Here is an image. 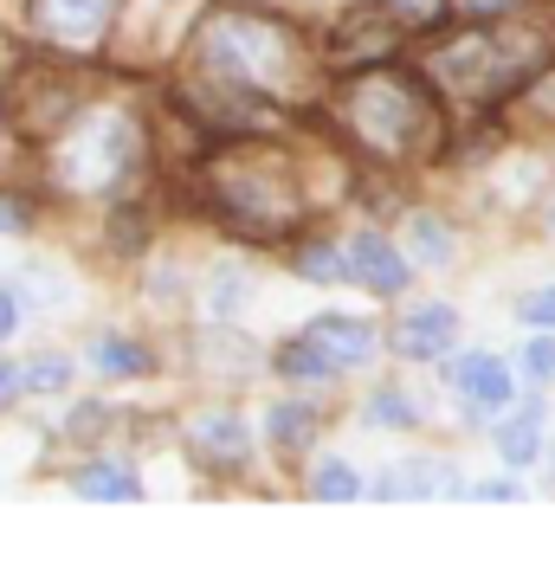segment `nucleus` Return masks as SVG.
I'll list each match as a JSON object with an SVG mask.
<instances>
[{"label": "nucleus", "instance_id": "20e7f679", "mask_svg": "<svg viewBox=\"0 0 555 561\" xmlns=\"http://www.w3.org/2000/svg\"><path fill=\"white\" fill-rule=\"evenodd\" d=\"M207 181H214V214L233 232L272 239L284 226H297V214H304V187L278 169L272 156H252V162L246 156H220L207 169Z\"/></svg>", "mask_w": 555, "mask_h": 561}, {"label": "nucleus", "instance_id": "2eb2a0df", "mask_svg": "<svg viewBox=\"0 0 555 561\" xmlns=\"http://www.w3.org/2000/svg\"><path fill=\"white\" fill-rule=\"evenodd\" d=\"M265 439H272L284 458L310 451L317 446V407H304V400H272V407H265Z\"/></svg>", "mask_w": 555, "mask_h": 561}, {"label": "nucleus", "instance_id": "412c9836", "mask_svg": "<svg viewBox=\"0 0 555 561\" xmlns=\"http://www.w3.org/2000/svg\"><path fill=\"white\" fill-rule=\"evenodd\" d=\"M369 420L407 433V426H420V407H414V393H400V388H375L369 393Z\"/></svg>", "mask_w": 555, "mask_h": 561}, {"label": "nucleus", "instance_id": "39448f33", "mask_svg": "<svg viewBox=\"0 0 555 561\" xmlns=\"http://www.w3.org/2000/svg\"><path fill=\"white\" fill-rule=\"evenodd\" d=\"M445 388H452V400L465 407V420H498V413H510L517 400H523V381H517V368L503 362V355H491V348H452L445 355Z\"/></svg>", "mask_w": 555, "mask_h": 561}, {"label": "nucleus", "instance_id": "a878e982", "mask_svg": "<svg viewBox=\"0 0 555 561\" xmlns=\"http://www.w3.org/2000/svg\"><path fill=\"white\" fill-rule=\"evenodd\" d=\"M239 297H246L239 272H220V284H207V317H233V310H239Z\"/></svg>", "mask_w": 555, "mask_h": 561}, {"label": "nucleus", "instance_id": "ddd939ff", "mask_svg": "<svg viewBox=\"0 0 555 561\" xmlns=\"http://www.w3.org/2000/svg\"><path fill=\"white\" fill-rule=\"evenodd\" d=\"M71 491H78V497H98V504H143V497H149L143 478H136L129 465H111V458H91V465L71 478Z\"/></svg>", "mask_w": 555, "mask_h": 561}, {"label": "nucleus", "instance_id": "423d86ee", "mask_svg": "<svg viewBox=\"0 0 555 561\" xmlns=\"http://www.w3.org/2000/svg\"><path fill=\"white\" fill-rule=\"evenodd\" d=\"M458 330H465V317L440 297H427V304H407V317L388 330V348L400 362H445L458 348Z\"/></svg>", "mask_w": 555, "mask_h": 561}, {"label": "nucleus", "instance_id": "1a4fd4ad", "mask_svg": "<svg viewBox=\"0 0 555 561\" xmlns=\"http://www.w3.org/2000/svg\"><path fill=\"white\" fill-rule=\"evenodd\" d=\"M188 439H194V451H201L207 465H220V471H239V465L252 458V446H259V433H252L239 413H226V407L194 413V420H188Z\"/></svg>", "mask_w": 555, "mask_h": 561}, {"label": "nucleus", "instance_id": "dca6fc26", "mask_svg": "<svg viewBox=\"0 0 555 561\" xmlns=\"http://www.w3.org/2000/svg\"><path fill=\"white\" fill-rule=\"evenodd\" d=\"M407 259H414V265H433V272H440V265H452V259H458L452 226L433 220V214H414V220H407Z\"/></svg>", "mask_w": 555, "mask_h": 561}, {"label": "nucleus", "instance_id": "6ab92c4d", "mask_svg": "<svg viewBox=\"0 0 555 561\" xmlns=\"http://www.w3.org/2000/svg\"><path fill=\"white\" fill-rule=\"evenodd\" d=\"M20 388L39 393V400L65 393V388H71V355H33V362L20 368Z\"/></svg>", "mask_w": 555, "mask_h": 561}, {"label": "nucleus", "instance_id": "7c9ffc66", "mask_svg": "<svg viewBox=\"0 0 555 561\" xmlns=\"http://www.w3.org/2000/svg\"><path fill=\"white\" fill-rule=\"evenodd\" d=\"M20 368H13V362H7V355H0V413H7V407H13V400H20Z\"/></svg>", "mask_w": 555, "mask_h": 561}, {"label": "nucleus", "instance_id": "b1692460", "mask_svg": "<svg viewBox=\"0 0 555 561\" xmlns=\"http://www.w3.org/2000/svg\"><path fill=\"white\" fill-rule=\"evenodd\" d=\"M458 497H472V504H523V484H517V478H478V484H465Z\"/></svg>", "mask_w": 555, "mask_h": 561}, {"label": "nucleus", "instance_id": "bb28decb", "mask_svg": "<svg viewBox=\"0 0 555 561\" xmlns=\"http://www.w3.org/2000/svg\"><path fill=\"white\" fill-rule=\"evenodd\" d=\"M33 226V201L26 194H0V239H20Z\"/></svg>", "mask_w": 555, "mask_h": 561}, {"label": "nucleus", "instance_id": "2f4dec72", "mask_svg": "<svg viewBox=\"0 0 555 561\" xmlns=\"http://www.w3.org/2000/svg\"><path fill=\"white\" fill-rule=\"evenodd\" d=\"M550 226H555V207H550Z\"/></svg>", "mask_w": 555, "mask_h": 561}, {"label": "nucleus", "instance_id": "393cba45", "mask_svg": "<svg viewBox=\"0 0 555 561\" xmlns=\"http://www.w3.org/2000/svg\"><path fill=\"white\" fill-rule=\"evenodd\" d=\"M382 7H388V20H400V26H433L452 0H382Z\"/></svg>", "mask_w": 555, "mask_h": 561}, {"label": "nucleus", "instance_id": "9b49d317", "mask_svg": "<svg viewBox=\"0 0 555 561\" xmlns=\"http://www.w3.org/2000/svg\"><path fill=\"white\" fill-rule=\"evenodd\" d=\"M304 336L324 342V355H330L336 368H369L382 355V330L369 317H310Z\"/></svg>", "mask_w": 555, "mask_h": 561}, {"label": "nucleus", "instance_id": "f03ea898", "mask_svg": "<svg viewBox=\"0 0 555 561\" xmlns=\"http://www.w3.org/2000/svg\"><path fill=\"white\" fill-rule=\"evenodd\" d=\"M46 162L65 194H116L143 169V129L123 111H71L53 129Z\"/></svg>", "mask_w": 555, "mask_h": 561}, {"label": "nucleus", "instance_id": "c85d7f7f", "mask_svg": "<svg viewBox=\"0 0 555 561\" xmlns=\"http://www.w3.org/2000/svg\"><path fill=\"white\" fill-rule=\"evenodd\" d=\"M510 7H517V0H452V13H458V20H478V26H485V20H503Z\"/></svg>", "mask_w": 555, "mask_h": 561}, {"label": "nucleus", "instance_id": "7ed1b4c3", "mask_svg": "<svg viewBox=\"0 0 555 561\" xmlns=\"http://www.w3.org/2000/svg\"><path fill=\"white\" fill-rule=\"evenodd\" d=\"M336 116H342V129H349L369 156H382V162L414 156L420 136L433 129V104H427V91H420L414 78H400V71H382V65L342 84Z\"/></svg>", "mask_w": 555, "mask_h": 561}, {"label": "nucleus", "instance_id": "aec40b11", "mask_svg": "<svg viewBox=\"0 0 555 561\" xmlns=\"http://www.w3.org/2000/svg\"><path fill=\"white\" fill-rule=\"evenodd\" d=\"M517 375L530 388H550L555 381V330H530V342L517 348Z\"/></svg>", "mask_w": 555, "mask_h": 561}, {"label": "nucleus", "instance_id": "cd10ccee", "mask_svg": "<svg viewBox=\"0 0 555 561\" xmlns=\"http://www.w3.org/2000/svg\"><path fill=\"white\" fill-rule=\"evenodd\" d=\"M104 426H111V407H98V400H91V407H78V413H71V439H98V433H104Z\"/></svg>", "mask_w": 555, "mask_h": 561}, {"label": "nucleus", "instance_id": "0eeeda50", "mask_svg": "<svg viewBox=\"0 0 555 561\" xmlns=\"http://www.w3.org/2000/svg\"><path fill=\"white\" fill-rule=\"evenodd\" d=\"M349 284H362V290H375V297H407V284H414V259H407V245H394L388 232H355L349 239Z\"/></svg>", "mask_w": 555, "mask_h": 561}, {"label": "nucleus", "instance_id": "4be33fe9", "mask_svg": "<svg viewBox=\"0 0 555 561\" xmlns=\"http://www.w3.org/2000/svg\"><path fill=\"white\" fill-rule=\"evenodd\" d=\"M517 323H523V330H555V284L517 297Z\"/></svg>", "mask_w": 555, "mask_h": 561}, {"label": "nucleus", "instance_id": "4468645a", "mask_svg": "<svg viewBox=\"0 0 555 561\" xmlns=\"http://www.w3.org/2000/svg\"><path fill=\"white\" fill-rule=\"evenodd\" d=\"M149 342L123 336V330H104V336H91V368L104 375V381H136V375H149Z\"/></svg>", "mask_w": 555, "mask_h": 561}, {"label": "nucleus", "instance_id": "5701e85b", "mask_svg": "<svg viewBox=\"0 0 555 561\" xmlns=\"http://www.w3.org/2000/svg\"><path fill=\"white\" fill-rule=\"evenodd\" d=\"M20 297H26V304H39V310H65V304H71V290H65L53 272H26Z\"/></svg>", "mask_w": 555, "mask_h": 561}, {"label": "nucleus", "instance_id": "a211bd4d", "mask_svg": "<svg viewBox=\"0 0 555 561\" xmlns=\"http://www.w3.org/2000/svg\"><path fill=\"white\" fill-rule=\"evenodd\" d=\"M310 497H317V504H355V497H369V491H362L355 465H342V458H324V465L310 471Z\"/></svg>", "mask_w": 555, "mask_h": 561}, {"label": "nucleus", "instance_id": "f3484780", "mask_svg": "<svg viewBox=\"0 0 555 561\" xmlns=\"http://www.w3.org/2000/svg\"><path fill=\"white\" fill-rule=\"evenodd\" d=\"M297 278L304 284H349V245H330V239L297 245Z\"/></svg>", "mask_w": 555, "mask_h": 561}, {"label": "nucleus", "instance_id": "6e6552de", "mask_svg": "<svg viewBox=\"0 0 555 561\" xmlns=\"http://www.w3.org/2000/svg\"><path fill=\"white\" fill-rule=\"evenodd\" d=\"M111 20H116V0H33V26L53 46H71V53L98 46L111 33Z\"/></svg>", "mask_w": 555, "mask_h": 561}, {"label": "nucleus", "instance_id": "f257e3e1", "mask_svg": "<svg viewBox=\"0 0 555 561\" xmlns=\"http://www.w3.org/2000/svg\"><path fill=\"white\" fill-rule=\"evenodd\" d=\"M194 71L278 104L304 84V39L265 7H214L194 26Z\"/></svg>", "mask_w": 555, "mask_h": 561}, {"label": "nucleus", "instance_id": "c756f323", "mask_svg": "<svg viewBox=\"0 0 555 561\" xmlns=\"http://www.w3.org/2000/svg\"><path fill=\"white\" fill-rule=\"evenodd\" d=\"M20 304H26V297H20L13 284H0V342L20 336Z\"/></svg>", "mask_w": 555, "mask_h": 561}, {"label": "nucleus", "instance_id": "9d476101", "mask_svg": "<svg viewBox=\"0 0 555 561\" xmlns=\"http://www.w3.org/2000/svg\"><path fill=\"white\" fill-rule=\"evenodd\" d=\"M543 393H530V400H517L510 413H498L491 420V446H498V458L510 465V471H530L543 451H550V439H543Z\"/></svg>", "mask_w": 555, "mask_h": 561}, {"label": "nucleus", "instance_id": "f8f14e48", "mask_svg": "<svg viewBox=\"0 0 555 561\" xmlns=\"http://www.w3.org/2000/svg\"><path fill=\"white\" fill-rule=\"evenodd\" d=\"M272 368H278V381H297V388H330L336 375H342L330 355H324V342L304 336V330H297L291 342H278Z\"/></svg>", "mask_w": 555, "mask_h": 561}]
</instances>
